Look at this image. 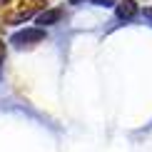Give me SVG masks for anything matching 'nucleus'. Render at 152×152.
<instances>
[{
    "instance_id": "1",
    "label": "nucleus",
    "mask_w": 152,
    "mask_h": 152,
    "mask_svg": "<svg viewBox=\"0 0 152 152\" xmlns=\"http://www.w3.org/2000/svg\"><path fill=\"white\" fill-rule=\"evenodd\" d=\"M122 3H125V8L120 5V15H132V12H135V5H132V0H122Z\"/></svg>"
}]
</instances>
